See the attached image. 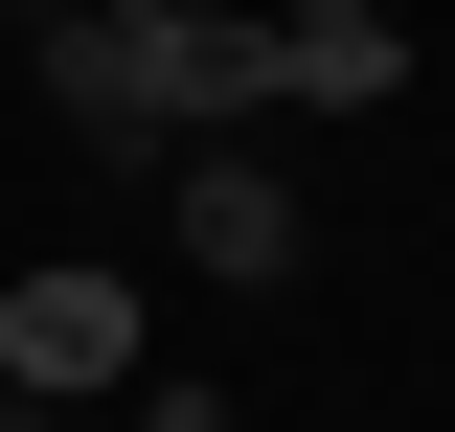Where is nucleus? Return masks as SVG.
<instances>
[{
  "label": "nucleus",
  "mask_w": 455,
  "mask_h": 432,
  "mask_svg": "<svg viewBox=\"0 0 455 432\" xmlns=\"http://www.w3.org/2000/svg\"><path fill=\"white\" fill-rule=\"evenodd\" d=\"M114 23H205V0H114Z\"/></svg>",
  "instance_id": "39448f33"
},
{
  "label": "nucleus",
  "mask_w": 455,
  "mask_h": 432,
  "mask_svg": "<svg viewBox=\"0 0 455 432\" xmlns=\"http://www.w3.org/2000/svg\"><path fill=\"white\" fill-rule=\"evenodd\" d=\"M387 92H410L387 23H274V114H387Z\"/></svg>",
  "instance_id": "7ed1b4c3"
},
{
  "label": "nucleus",
  "mask_w": 455,
  "mask_h": 432,
  "mask_svg": "<svg viewBox=\"0 0 455 432\" xmlns=\"http://www.w3.org/2000/svg\"><path fill=\"white\" fill-rule=\"evenodd\" d=\"M23 23H68V0H23Z\"/></svg>",
  "instance_id": "0eeeda50"
},
{
  "label": "nucleus",
  "mask_w": 455,
  "mask_h": 432,
  "mask_svg": "<svg viewBox=\"0 0 455 432\" xmlns=\"http://www.w3.org/2000/svg\"><path fill=\"white\" fill-rule=\"evenodd\" d=\"M182 251H205L228 296H274V273H296V182L274 160H182Z\"/></svg>",
  "instance_id": "f03ea898"
},
{
  "label": "nucleus",
  "mask_w": 455,
  "mask_h": 432,
  "mask_svg": "<svg viewBox=\"0 0 455 432\" xmlns=\"http://www.w3.org/2000/svg\"><path fill=\"white\" fill-rule=\"evenodd\" d=\"M274 23H387V0H274Z\"/></svg>",
  "instance_id": "20e7f679"
},
{
  "label": "nucleus",
  "mask_w": 455,
  "mask_h": 432,
  "mask_svg": "<svg viewBox=\"0 0 455 432\" xmlns=\"http://www.w3.org/2000/svg\"><path fill=\"white\" fill-rule=\"evenodd\" d=\"M0 387H23V410L137 387V273H23V296H0Z\"/></svg>",
  "instance_id": "f257e3e1"
},
{
  "label": "nucleus",
  "mask_w": 455,
  "mask_h": 432,
  "mask_svg": "<svg viewBox=\"0 0 455 432\" xmlns=\"http://www.w3.org/2000/svg\"><path fill=\"white\" fill-rule=\"evenodd\" d=\"M0 432H46V410H23V387H0Z\"/></svg>",
  "instance_id": "423d86ee"
}]
</instances>
